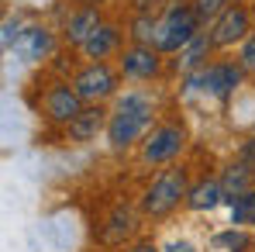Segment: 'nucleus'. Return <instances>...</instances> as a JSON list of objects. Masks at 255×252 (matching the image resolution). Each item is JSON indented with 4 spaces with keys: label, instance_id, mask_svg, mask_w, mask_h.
<instances>
[{
    "label": "nucleus",
    "instance_id": "obj_1",
    "mask_svg": "<svg viewBox=\"0 0 255 252\" xmlns=\"http://www.w3.org/2000/svg\"><path fill=\"white\" fill-rule=\"evenodd\" d=\"M152 121V104H148V97H141V93H125L121 100H118V111H114V118H111V125H107V138L114 142V145H131L145 128Z\"/></svg>",
    "mask_w": 255,
    "mask_h": 252
},
{
    "label": "nucleus",
    "instance_id": "obj_2",
    "mask_svg": "<svg viewBox=\"0 0 255 252\" xmlns=\"http://www.w3.org/2000/svg\"><path fill=\"white\" fill-rule=\"evenodd\" d=\"M197 10L193 7H169L166 17L159 21V35H155V48L159 52H183L186 45L197 38Z\"/></svg>",
    "mask_w": 255,
    "mask_h": 252
},
{
    "label": "nucleus",
    "instance_id": "obj_3",
    "mask_svg": "<svg viewBox=\"0 0 255 252\" xmlns=\"http://www.w3.org/2000/svg\"><path fill=\"white\" fill-rule=\"evenodd\" d=\"M186 194V183H183V173H162L152 187H148V194H145V201H141V208L148 211V214H166L179 204V197Z\"/></svg>",
    "mask_w": 255,
    "mask_h": 252
},
{
    "label": "nucleus",
    "instance_id": "obj_4",
    "mask_svg": "<svg viewBox=\"0 0 255 252\" xmlns=\"http://www.w3.org/2000/svg\"><path fill=\"white\" fill-rule=\"evenodd\" d=\"M45 111L52 114V121H66L73 125L83 111V97L76 93V86H55L48 97H45Z\"/></svg>",
    "mask_w": 255,
    "mask_h": 252
},
{
    "label": "nucleus",
    "instance_id": "obj_5",
    "mask_svg": "<svg viewBox=\"0 0 255 252\" xmlns=\"http://www.w3.org/2000/svg\"><path fill=\"white\" fill-rule=\"evenodd\" d=\"M238 83H242L238 66H211V69H200L197 76H190V86H204V90H211L217 97H228Z\"/></svg>",
    "mask_w": 255,
    "mask_h": 252
},
{
    "label": "nucleus",
    "instance_id": "obj_6",
    "mask_svg": "<svg viewBox=\"0 0 255 252\" xmlns=\"http://www.w3.org/2000/svg\"><path fill=\"white\" fill-rule=\"evenodd\" d=\"M179 149H183V128L166 125L159 131H152V138L145 142V159L148 163H169Z\"/></svg>",
    "mask_w": 255,
    "mask_h": 252
},
{
    "label": "nucleus",
    "instance_id": "obj_7",
    "mask_svg": "<svg viewBox=\"0 0 255 252\" xmlns=\"http://www.w3.org/2000/svg\"><path fill=\"white\" fill-rule=\"evenodd\" d=\"M111 90H114V73H111L104 62L86 66L83 73L76 76V93H80L83 100H100V97H107Z\"/></svg>",
    "mask_w": 255,
    "mask_h": 252
},
{
    "label": "nucleus",
    "instance_id": "obj_8",
    "mask_svg": "<svg viewBox=\"0 0 255 252\" xmlns=\"http://www.w3.org/2000/svg\"><path fill=\"white\" fill-rule=\"evenodd\" d=\"M52 31H45V28H21V35L14 38V55H21L24 62H35V59H45L48 52H52Z\"/></svg>",
    "mask_w": 255,
    "mask_h": 252
},
{
    "label": "nucleus",
    "instance_id": "obj_9",
    "mask_svg": "<svg viewBox=\"0 0 255 252\" xmlns=\"http://www.w3.org/2000/svg\"><path fill=\"white\" fill-rule=\"evenodd\" d=\"M245 31H249V14L242 7H228L217 17V24H214L211 42L214 45H235L238 38H245Z\"/></svg>",
    "mask_w": 255,
    "mask_h": 252
},
{
    "label": "nucleus",
    "instance_id": "obj_10",
    "mask_svg": "<svg viewBox=\"0 0 255 252\" xmlns=\"http://www.w3.org/2000/svg\"><path fill=\"white\" fill-rule=\"evenodd\" d=\"M125 73L128 76H138V80H148L159 73V55L155 48H128L125 52Z\"/></svg>",
    "mask_w": 255,
    "mask_h": 252
},
{
    "label": "nucleus",
    "instance_id": "obj_11",
    "mask_svg": "<svg viewBox=\"0 0 255 252\" xmlns=\"http://www.w3.org/2000/svg\"><path fill=\"white\" fill-rule=\"evenodd\" d=\"M224 197H228V194H224V187H221L217 180H204V183H197V187L186 194V204L193 211H211V208H217Z\"/></svg>",
    "mask_w": 255,
    "mask_h": 252
},
{
    "label": "nucleus",
    "instance_id": "obj_12",
    "mask_svg": "<svg viewBox=\"0 0 255 252\" xmlns=\"http://www.w3.org/2000/svg\"><path fill=\"white\" fill-rule=\"evenodd\" d=\"M80 48H83L90 59H104V55H111V52L118 48V28L100 24V28H97V31H93V35H90Z\"/></svg>",
    "mask_w": 255,
    "mask_h": 252
},
{
    "label": "nucleus",
    "instance_id": "obj_13",
    "mask_svg": "<svg viewBox=\"0 0 255 252\" xmlns=\"http://www.w3.org/2000/svg\"><path fill=\"white\" fill-rule=\"evenodd\" d=\"M97 28H100V17H97V10H93V7H86V10H80V14H73V17H69L66 35H69V42L83 45Z\"/></svg>",
    "mask_w": 255,
    "mask_h": 252
},
{
    "label": "nucleus",
    "instance_id": "obj_14",
    "mask_svg": "<svg viewBox=\"0 0 255 252\" xmlns=\"http://www.w3.org/2000/svg\"><path fill=\"white\" fill-rule=\"evenodd\" d=\"M100 128H104V111L100 107H86V111H80V118L69 125V135L76 142H90V138H97Z\"/></svg>",
    "mask_w": 255,
    "mask_h": 252
},
{
    "label": "nucleus",
    "instance_id": "obj_15",
    "mask_svg": "<svg viewBox=\"0 0 255 252\" xmlns=\"http://www.w3.org/2000/svg\"><path fill=\"white\" fill-rule=\"evenodd\" d=\"M249 176H252V169H249V166H231V169H228V176L221 180V187H224L228 201H235V197H242V194H245Z\"/></svg>",
    "mask_w": 255,
    "mask_h": 252
},
{
    "label": "nucleus",
    "instance_id": "obj_16",
    "mask_svg": "<svg viewBox=\"0 0 255 252\" xmlns=\"http://www.w3.org/2000/svg\"><path fill=\"white\" fill-rule=\"evenodd\" d=\"M231 221L235 225H255V190H245L231 201Z\"/></svg>",
    "mask_w": 255,
    "mask_h": 252
},
{
    "label": "nucleus",
    "instance_id": "obj_17",
    "mask_svg": "<svg viewBox=\"0 0 255 252\" xmlns=\"http://www.w3.org/2000/svg\"><path fill=\"white\" fill-rule=\"evenodd\" d=\"M211 45H214L211 38H204V35H197L193 42H190L186 48H183V52H179V66H183V69H193V66H200Z\"/></svg>",
    "mask_w": 255,
    "mask_h": 252
},
{
    "label": "nucleus",
    "instance_id": "obj_18",
    "mask_svg": "<svg viewBox=\"0 0 255 252\" xmlns=\"http://www.w3.org/2000/svg\"><path fill=\"white\" fill-rule=\"evenodd\" d=\"M193 10L200 21H211V17H221L228 10V0H193Z\"/></svg>",
    "mask_w": 255,
    "mask_h": 252
},
{
    "label": "nucleus",
    "instance_id": "obj_19",
    "mask_svg": "<svg viewBox=\"0 0 255 252\" xmlns=\"http://www.w3.org/2000/svg\"><path fill=\"white\" fill-rule=\"evenodd\" d=\"M155 35H159V21H152V17L141 14V17L134 21V38H138V42H152V45H155Z\"/></svg>",
    "mask_w": 255,
    "mask_h": 252
},
{
    "label": "nucleus",
    "instance_id": "obj_20",
    "mask_svg": "<svg viewBox=\"0 0 255 252\" xmlns=\"http://www.w3.org/2000/svg\"><path fill=\"white\" fill-rule=\"evenodd\" d=\"M242 69L255 73V35H249V42H245V48H242Z\"/></svg>",
    "mask_w": 255,
    "mask_h": 252
},
{
    "label": "nucleus",
    "instance_id": "obj_21",
    "mask_svg": "<svg viewBox=\"0 0 255 252\" xmlns=\"http://www.w3.org/2000/svg\"><path fill=\"white\" fill-rule=\"evenodd\" d=\"M217 246H228V249H245V246H249V239H245V235H235V232H224V235H217Z\"/></svg>",
    "mask_w": 255,
    "mask_h": 252
},
{
    "label": "nucleus",
    "instance_id": "obj_22",
    "mask_svg": "<svg viewBox=\"0 0 255 252\" xmlns=\"http://www.w3.org/2000/svg\"><path fill=\"white\" fill-rule=\"evenodd\" d=\"M166 252H197V249H193L190 242H169V246H166Z\"/></svg>",
    "mask_w": 255,
    "mask_h": 252
},
{
    "label": "nucleus",
    "instance_id": "obj_23",
    "mask_svg": "<svg viewBox=\"0 0 255 252\" xmlns=\"http://www.w3.org/2000/svg\"><path fill=\"white\" fill-rule=\"evenodd\" d=\"M152 3H159V0H134V7H138V10H148Z\"/></svg>",
    "mask_w": 255,
    "mask_h": 252
},
{
    "label": "nucleus",
    "instance_id": "obj_24",
    "mask_svg": "<svg viewBox=\"0 0 255 252\" xmlns=\"http://www.w3.org/2000/svg\"><path fill=\"white\" fill-rule=\"evenodd\" d=\"M131 252H159V249H155V246H148V242H145V246H138V249H131Z\"/></svg>",
    "mask_w": 255,
    "mask_h": 252
}]
</instances>
